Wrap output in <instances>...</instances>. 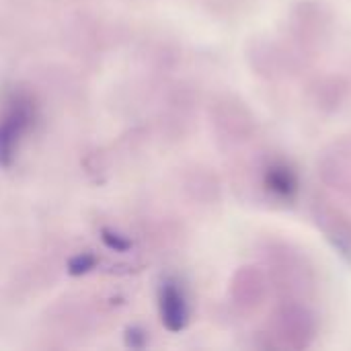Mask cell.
<instances>
[{"instance_id": "cell-10", "label": "cell", "mask_w": 351, "mask_h": 351, "mask_svg": "<svg viewBox=\"0 0 351 351\" xmlns=\"http://www.w3.org/2000/svg\"><path fill=\"white\" fill-rule=\"evenodd\" d=\"M350 84L343 76H323L311 86V99L321 111H337L348 99Z\"/></svg>"}, {"instance_id": "cell-2", "label": "cell", "mask_w": 351, "mask_h": 351, "mask_svg": "<svg viewBox=\"0 0 351 351\" xmlns=\"http://www.w3.org/2000/svg\"><path fill=\"white\" fill-rule=\"evenodd\" d=\"M37 121V105L25 90L10 93L0 105V165L10 167L21 144L33 132Z\"/></svg>"}, {"instance_id": "cell-3", "label": "cell", "mask_w": 351, "mask_h": 351, "mask_svg": "<svg viewBox=\"0 0 351 351\" xmlns=\"http://www.w3.org/2000/svg\"><path fill=\"white\" fill-rule=\"evenodd\" d=\"M265 257L269 263V286L278 288L280 294L296 300V296H304L306 290L315 288L313 267L306 263L304 255L294 251L290 245L274 243L267 247Z\"/></svg>"}, {"instance_id": "cell-5", "label": "cell", "mask_w": 351, "mask_h": 351, "mask_svg": "<svg viewBox=\"0 0 351 351\" xmlns=\"http://www.w3.org/2000/svg\"><path fill=\"white\" fill-rule=\"evenodd\" d=\"M261 185L265 193L286 206L296 204L300 195V175L284 156H271L261 169Z\"/></svg>"}, {"instance_id": "cell-6", "label": "cell", "mask_w": 351, "mask_h": 351, "mask_svg": "<svg viewBox=\"0 0 351 351\" xmlns=\"http://www.w3.org/2000/svg\"><path fill=\"white\" fill-rule=\"evenodd\" d=\"M329 25H331L329 10L321 2H313V0H302L300 4H296L290 16L292 35L302 47L319 45L325 39Z\"/></svg>"}, {"instance_id": "cell-9", "label": "cell", "mask_w": 351, "mask_h": 351, "mask_svg": "<svg viewBox=\"0 0 351 351\" xmlns=\"http://www.w3.org/2000/svg\"><path fill=\"white\" fill-rule=\"evenodd\" d=\"M158 313L162 325L171 333H179L189 325L191 308L185 296V290L175 280H165L158 290Z\"/></svg>"}, {"instance_id": "cell-7", "label": "cell", "mask_w": 351, "mask_h": 351, "mask_svg": "<svg viewBox=\"0 0 351 351\" xmlns=\"http://www.w3.org/2000/svg\"><path fill=\"white\" fill-rule=\"evenodd\" d=\"M232 302L237 304L239 311H243L245 315L257 313L269 294V278L263 269L259 267H243L237 271L234 280H232Z\"/></svg>"}, {"instance_id": "cell-1", "label": "cell", "mask_w": 351, "mask_h": 351, "mask_svg": "<svg viewBox=\"0 0 351 351\" xmlns=\"http://www.w3.org/2000/svg\"><path fill=\"white\" fill-rule=\"evenodd\" d=\"M319 333L317 317L300 300H286L267 325V348L300 351L313 346Z\"/></svg>"}, {"instance_id": "cell-8", "label": "cell", "mask_w": 351, "mask_h": 351, "mask_svg": "<svg viewBox=\"0 0 351 351\" xmlns=\"http://www.w3.org/2000/svg\"><path fill=\"white\" fill-rule=\"evenodd\" d=\"M319 177L331 189L351 195V136L341 138L319 158Z\"/></svg>"}, {"instance_id": "cell-4", "label": "cell", "mask_w": 351, "mask_h": 351, "mask_svg": "<svg viewBox=\"0 0 351 351\" xmlns=\"http://www.w3.org/2000/svg\"><path fill=\"white\" fill-rule=\"evenodd\" d=\"M313 220L317 228L325 234L327 243L335 249V253L346 261L351 263V220L350 216L335 206L327 195L317 193L311 204Z\"/></svg>"}, {"instance_id": "cell-11", "label": "cell", "mask_w": 351, "mask_h": 351, "mask_svg": "<svg viewBox=\"0 0 351 351\" xmlns=\"http://www.w3.org/2000/svg\"><path fill=\"white\" fill-rule=\"evenodd\" d=\"M251 58H255V68L265 78H278L286 74L288 58H286V51H282L276 43L263 41Z\"/></svg>"}]
</instances>
